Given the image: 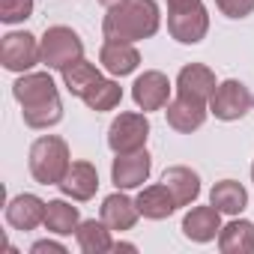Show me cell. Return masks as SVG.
I'll use <instances>...</instances> for the list:
<instances>
[{
	"instance_id": "1",
	"label": "cell",
	"mask_w": 254,
	"mask_h": 254,
	"mask_svg": "<svg viewBox=\"0 0 254 254\" xmlns=\"http://www.w3.org/2000/svg\"><path fill=\"white\" fill-rule=\"evenodd\" d=\"M12 93L21 105V117L30 129H48L60 123L63 105L57 96V87L48 72H27L12 84Z\"/></svg>"
},
{
	"instance_id": "2",
	"label": "cell",
	"mask_w": 254,
	"mask_h": 254,
	"mask_svg": "<svg viewBox=\"0 0 254 254\" xmlns=\"http://www.w3.org/2000/svg\"><path fill=\"white\" fill-rule=\"evenodd\" d=\"M102 30H105V39H120V42L150 39L159 30L156 0H123V3L111 6Z\"/></svg>"
},
{
	"instance_id": "3",
	"label": "cell",
	"mask_w": 254,
	"mask_h": 254,
	"mask_svg": "<svg viewBox=\"0 0 254 254\" xmlns=\"http://www.w3.org/2000/svg\"><path fill=\"white\" fill-rule=\"evenodd\" d=\"M69 147L57 135H45L30 147V174L42 186H60L69 171Z\"/></svg>"
},
{
	"instance_id": "4",
	"label": "cell",
	"mask_w": 254,
	"mask_h": 254,
	"mask_svg": "<svg viewBox=\"0 0 254 254\" xmlns=\"http://www.w3.org/2000/svg\"><path fill=\"white\" fill-rule=\"evenodd\" d=\"M39 45H42V63H45L48 69H60V72H63L66 66H72L75 60L84 57V42H81V36H78L72 27H63V24L48 27Z\"/></svg>"
},
{
	"instance_id": "5",
	"label": "cell",
	"mask_w": 254,
	"mask_h": 254,
	"mask_svg": "<svg viewBox=\"0 0 254 254\" xmlns=\"http://www.w3.org/2000/svg\"><path fill=\"white\" fill-rule=\"evenodd\" d=\"M150 135V120L144 114H120L111 129H108V147L120 156V153H138L144 150Z\"/></svg>"
},
{
	"instance_id": "6",
	"label": "cell",
	"mask_w": 254,
	"mask_h": 254,
	"mask_svg": "<svg viewBox=\"0 0 254 254\" xmlns=\"http://www.w3.org/2000/svg\"><path fill=\"white\" fill-rule=\"evenodd\" d=\"M42 60V45L30 33H6L0 39V63L9 72H27Z\"/></svg>"
},
{
	"instance_id": "7",
	"label": "cell",
	"mask_w": 254,
	"mask_h": 254,
	"mask_svg": "<svg viewBox=\"0 0 254 254\" xmlns=\"http://www.w3.org/2000/svg\"><path fill=\"white\" fill-rule=\"evenodd\" d=\"M168 30L177 42L183 45H194L206 36L209 30V15L203 9V3H191V6H180L168 12Z\"/></svg>"
},
{
	"instance_id": "8",
	"label": "cell",
	"mask_w": 254,
	"mask_h": 254,
	"mask_svg": "<svg viewBox=\"0 0 254 254\" xmlns=\"http://www.w3.org/2000/svg\"><path fill=\"white\" fill-rule=\"evenodd\" d=\"M251 108V93L242 81H224L215 87L212 99H209V111L218 120H239L245 117Z\"/></svg>"
},
{
	"instance_id": "9",
	"label": "cell",
	"mask_w": 254,
	"mask_h": 254,
	"mask_svg": "<svg viewBox=\"0 0 254 254\" xmlns=\"http://www.w3.org/2000/svg\"><path fill=\"white\" fill-rule=\"evenodd\" d=\"M153 171V159L147 150H138V153H120L114 159V168H111V177H114V186L117 189H138L147 183Z\"/></svg>"
},
{
	"instance_id": "10",
	"label": "cell",
	"mask_w": 254,
	"mask_h": 254,
	"mask_svg": "<svg viewBox=\"0 0 254 254\" xmlns=\"http://www.w3.org/2000/svg\"><path fill=\"white\" fill-rule=\"evenodd\" d=\"M215 87H218L215 75L200 63L183 66L180 75H177V96H186V99H194V102H203V105H209Z\"/></svg>"
},
{
	"instance_id": "11",
	"label": "cell",
	"mask_w": 254,
	"mask_h": 254,
	"mask_svg": "<svg viewBox=\"0 0 254 254\" xmlns=\"http://www.w3.org/2000/svg\"><path fill=\"white\" fill-rule=\"evenodd\" d=\"M168 96H171V81L168 75L162 72H144L135 87H132V99L138 102V108L144 111H159L168 105Z\"/></svg>"
},
{
	"instance_id": "12",
	"label": "cell",
	"mask_w": 254,
	"mask_h": 254,
	"mask_svg": "<svg viewBox=\"0 0 254 254\" xmlns=\"http://www.w3.org/2000/svg\"><path fill=\"white\" fill-rule=\"evenodd\" d=\"M45 209H48V203L39 200L36 194H15L6 203V221L15 230H33V227L45 224Z\"/></svg>"
},
{
	"instance_id": "13",
	"label": "cell",
	"mask_w": 254,
	"mask_h": 254,
	"mask_svg": "<svg viewBox=\"0 0 254 254\" xmlns=\"http://www.w3.org/2000/svg\"><path fill=\"white\" fill-rule=\"evenodd\" d=\"M63 194H69L72 200H90L99 189V174L90 162H72L63 183H60Z\"/></svg>"
},
{
	"instance_id": "14",
	"label": "cell",
	"mask_w": 254,
	"mask_h": 254,
	"mask_svg": "<svg viewBox=\"0 0 254 254\" xmlns=\"http://www.w3.org/2000/svg\"><path fill=\"white\" fill-rule=\"evenodd\" d=\"M221 212L215 206H191L183 218V233L194 242H209L221 230Z\"/></svg>"
},
{
	"instance_id": "15",
	"label": "cell",
	"mask_w": 254,
	"mask_h": 254,
	"mask_svg": "<svg viewBox=\"0 0 254 254\" xmlns=\"http://www.w3.org/2000/svg\"><path fill=\"white\" fill-rule=\"evenodd\" d=\"M99 63L111 72V75H129L138 69L141 63V54L132 42H120V39H108L102 45V54H99Z\"/></svg>"
},
{
	"instance_id": "16",
	"label": "cell",
	"mask_w": 254,
	"mask_h": 254,
	"mask_svg": "<svg viewBox=\"0 0 254 254\" xmlns=\"http://www.w3.org/2000/svg\"><path fill=\"white\" fill-rule=\"evenodd\" d=\"M168 123L174 126L177 132H194L203 126L206 120V105L203 102H194V99H186V96H177L171 105H168Z\"/></svg>"
},
{
	"instance_id": "17",
	"label": "cell",
	"mask_w": 254,
	"mask_h": 254,
	"mask_svg": "<svg viewBox=\"0 0 254 254\" xmlns=\"http://www.w3.org/2000/svg\"><path fill=\"white\" fill-rule=\"evenodd\" d=\"M138 203L135 200H129L126 194H111V197H105V203H102V221L111 227V230H132L135 227V221H138Z\"/></svg>"
},
{
	"instance_id": "18",
	"label": "cell",
	"mask_w": 254,
	"mask_h": 254,
	"mask_svg": "<svg viewBox=\"0 0 254 254\" xmlns=\"http://www.w3.org/2000/svg\"><path fill=\"white\" fill-rule=\"evenodd\" d=\"M162 183L168 186V191L174 194V200H177V206H189L197 194H200V180H197V174L194 171H189V168H168L165 171V177H162Z\"/></svg>"
},
{
	"instance_id": "19",
	"label": "cell",
	"mask_w": 254,
	"mask_h": 254,
	"mask_svg": "<svg viewBox=\"0 0 254 254\" xmlns=\"http://www.w3.org/2000/svg\"><path fill=\"white\" fill-rule=\"evenodd\" d=\"M209 203L224 212V215H239L245 206H248V191L236 183V180H221L212 186L209 191Z\"/></svg>"
},
{
	"instance_id": "20",
	"label": "cell",
	"mask_w": 254,
	"mask_h": 254,
	"mask_svg": "<svg viewBox=\"0 0 254 254\" xmlns=\"http://www.w3.org/2000/svg\"><path fill=\"white\" fill-rule=\"evenodd\" d=\"M218 248L224 254H251L254 251V224L251 221H230L218 230Z\"/></svg>"
},
{
	"instance_id": "21",
	"label": "cell",
	"mask_w": 254,
	"mask_h": 254,
	"mask_svg": "<svg viewBox=\"0 0 254 254\" xmlns=\"http://www.w3.org/2000/svg\"><path fill=\"white\" fill-rule=\"evenodd\" d=\"M135 203H138V212H141L144 218H156V221H159V218H168V215L177 209V200H174V194L168 191L165 183L144 189Z\"/></svg>"
},
{
	"instance_id": "22",
	"label": "cell",
	"mask_w": 254,
	"mask_h": 254,
	"mask_svg": "<svg viewBox=\"0 0 254 254\" xmlns=\"http://www.w3.org/2000/svg\"><path fill=\"white\" fill-rule=\"evenodd\" d=\"M99 81H102V75H99L96 63H90V60H84V57L63 69V84H66V90H69L72 96H78V99H84Z\"/></svg>"
},
{
	"instance_id": "23",
	"label": "cell",
	"mask_w": 254,
	"mask_h": 254,
	"mask_svg": "<svg viewBox=\"0 0 254 254\" xmlns=\"http://www.w3.org/2000/svg\"><path fill=\"white\" fill-rule=\"evenodd\" d=\"M75 236H78L81 251H87V254H105V251H114L111 227H108L105 221H96V218L81 221L78 230H75Z\"/></svg>"
},
{
	"instance_id": "24",
	"label": "cell",
	"mask_w": 254,
	"mask_h": 254,
	"mask_svg": "<svg viewBox=\"0 0 254 254\" xmlns=\"http://www.w3.org/2000/svg\"><path fill=\"white\" fill-rule=\"evenodd\" d=\"M81 224L78 218V206L66 203V200H48V209H45V227L57 236H69L75 233Z\"/></svg>"
},
{
	"instance_id": "25",
	"label": "cell",
	"mask_w": 254,
	"mask_h": 254,
	"mask_svg": "<svg viewBox=\"0 0 254 254\" xmlns=\"http://www.w3.org/2000/svg\"><path fill=\"white\" fill-rule=\"evenodd\" d=\"M120 99H123V90L114 81H105V78L84 96V102H87L90 111H111L114 105H120Z\"/></svg>"
},
{
	"instance_id": "26",
	"label": "cell",
	"mask_w": 254,
	"mask_h": 254,
	"mask_svg": "<svg viewBox=\"0 0 254 254\" xmlns=\"http://www.w3.org/2000/svg\"><path fill=\"white\" fill-rule=\"evenodd\" d=\"M33 15V0H0V21L18 24Z\"/></svg>"
},
{
	"instance_id": "27",
	"label": "cell",
	"mask_w": 254,
	"mask_h": 254,
	"mask_svg": "<svg viewBox=\"0 0 254 254\" xmlns=\"http://www.w3.org/2000/svg\"><path fill=\"white\" fill-rule=\"evenodd\" d=\"M215 6L227 18H245V15L254 12V0H215Z\"/></svg>"
},
{
	"instance_id": "28",
	"label": "cell",
	"mask_w": 254,
	"mask_h": 254,
	"mask_svg": "<svg viewBox=\"0 0 254 254\" xmlns=\"http://www.w3.org/2000/svg\"><path fill=\"white\" fill-rule=\"evenodd\" d=\"M33 254H45V251H54V254H66V248L60 245V242H51V239H39V242H33V248H30Z\"/></svg>"
},
{
	"instance_id": "29",
	"label": "cell",
	"mask_w": 254,
	"mask_h": 254,
	"mask_svg": "<svg viewBox=\"0 0 254 254\" xmlns=\"http://www.w3.org/2000/svg\"><path fill=\"white\" fill-rule=\"evenodd\" d=\"M191 3H200V0H168V9H180V6H191Z\"/></svg>"
},
{
	"instance_id": "30",
	"label": "cell",
	"mask_w": 254,
	"mask_h": 254,
	"mask_svg": "<svg viewBox=\"0 0 254 254\" xmlns=\"http://www.w3.org/2000/svg\"><path fill=\"white\" fill-rule=\"evenodd\" d=\"M99 3H102V6H108V9H111V6H117V3H123V0H99Z\"/></svg>"
},
{
	"instance_id": "31",
	"label": "cell",
	"mask_w": 254,
	"mask_h": 254,
	"mask_svg": "<svg viewBox=\"0 0 254 254\" xmlns=\"http://www.w3.org/2000/svg\"><path fill=\"white\" fill-rule=\"evenodd\" d=\"M251 180H254V165H251Z\"/></svg>"
}]
</instances>
